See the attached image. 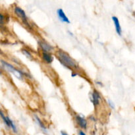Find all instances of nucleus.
I'll use <instances>...</instances> for the list:
<instances>
[{
    "mask_svg": "<svg viewBox=\"0 0 135 135\" xmlns=\"http://www.w3.org/2000/svg\"><path fill=\"white\" fill-rule=\"evenodd\" d=\"M57 53L59 60L61 62L62 64L64 65L65 67H69V68L76 69H79V67L76 65V63L74 61L73 59L68 54H67L65 52L62 51H58Z\"/></svg>",
    "mask_w": 135,
    "mask_h": 135,
    "instance_id": "1",
    "label": "nucleus"
},
{
    "mask_svg": "<svg viewBox=\"0 0 135 135\" xmlns=\"http://www.w3.org/2000/svg\"><path fill=\"white\" fill-rule=\"evenodd\" d=\"M1 63H2V65L3 66L4 68H5L7 71H9V72H11V73H13L15 74V76H17V77H18V78L22 77V76L23 74H22V73L21 72V71L16 69L15 68L13 65H11V64H9V63H7V62H5V61H4L1 60Z\"/></svg>",
    "mask_w": 135,
    "mask_h": 135,
    "instance_id": "2",
    "label": "nucleus"
},
{
    "mask_svg": "<svg viewBox=\"0 0 135 135\" xmlns=\"http://www.w3.org/2000/svg\"><path fill=\"white\" fill-rule=\"evenodd\" d=\"M57 14L58 17L59 18V19H60L62 22H66V23H70L69 19L67 18V17L66 16L65 13H64L63 9H58L57 10Z\"/></svg>",
    "mask_w": 135,
    "mask_h": 135,
    "instance_id": "3",
    "label": "nucleus"
},
{
    "mask_svg": "<svg viewBox=\"0 0 135 135\" xmlns=\"http://www.w3.org/2000/svg\"><path fill=\"white\" fill-rule=\"evenodd\" d=\"M15 13L18 15V17L22 18L24 22H26V21L27 22V17H26V13L21 8L18 7H16L15 8Z\"/></svg>",
    "mask_w": 135,
    "mask_h": 135,
    "instance_id": "4",
    "label": "nucleus"
},
{
    "mask_svg": "<svg viewBox=\"0 0 135 135\" xmlns=\"http://www.w3.org/2000/svg\"><path fill=\"white\" fill-rule=\"evenodd\" d=\"M112 19H113V23H114L115 28V30L117 32V34L119 36H121V33H122V30H121V25H120L119 21L118 18L116 17H112Z\"/></svg>",
    "mask_w": 135,
    "mask_h": 135,
    "instance_id": "5",
    "label": "nucleus"
},
{
    "mask_svg": "<svg viewBox=\"0 0 135 135\" xmlns=\"http://www.w3.org/2000/svg\"><path fill=\"white\" fill-rule=\"evenodd\" d=\"M92 102H93L94 106H97L100 104V95L98 91L94 90L92 94Z\"/></svg>",
    "mask_w": 135,
    "mask_h": 135,
    "instance_id": "6",
    "label": "nucleus"
},
{
    "mask_svg": "<svg viewBox=\"0 0 135 135\" xmlns=\"http://www.w3.org/2000/svg\"><path fill=\"white\" fill-rule=\"evenodd\" d=\"M76 120L77 123L79 124V126L83 129H86L87 127V122L86 119H84L83 117H80V115H76Z\"/></svg>",
    "mask_w": 135,
    "mask_h": 135,
    "instance_id": "7",
    "label": "nucleus"
},
{
    "mask_svg": "<svg viewBox=\"0 0 135 135\" xmlns=\"http://www.w3.org/2000/svg\"><path fill=\"white\" fill-rule=\"evenodd\" d=\"M39 44L40 47L42 48V50H44V52H50L51 50H52L53 47L50 46V44H48L46 43V42H39Z\"/></svg>",
    "mask_w": 135,
    "mask_h": 135,
    "instance_id": "8",
    "label": "nucleus"
},
{
    "mask_svg": "<svg viewBox=\"0 0 135 135\" xmlns=\"http://www.w3.org/2000/svg\"><path fill=\"white\" fill-rule=\"evenodd\" d=\"M43 59L47 63H51L53 60H54V57L50 55V54L46 52L43 53Z\"/></svg>",
    "mask_w": 135,
    "mask_h": 135,
    "instance_id": "9",
    "label": "nucleus"
},
{
    "mask_svg": "<svg viewBox=\"0 0 135 135\" xmlns=\"http://www.w3.org/2000/svg\"><path fill=\"white\" fill-rule=\"evenodd\" d=\"M7 118L8 121H9V127H11L12 129H13V131H14V133H17V127H16V126H15V124L13 123V121H12V120L11 119L9 118V117H7Z\"/></svg>",
    "mask_w": 135,
    "mask_h": 135,
    "instance_id": "10",
    "label": "nucleus"
},
{
    "mask_svg": "<svg viewBox=\"0 0 135 135\" xmlns=\"http://www.w3.org/2000/svg\"><path fill=\"white\" fill-rule=\"evenodd\" d=\"M35 119H36V122L38 123V125L40 126V127L42 128V129H44V130H46V127H45V125H44L43 123H42V121H41L40 119V118L38 117H37V116L35 115Z\"/></svg>",
    "mask_w": 135,
    "mask_h": 135,
    "instance_id": "11",
    "label": "nucleus"
},
{
    "mask_svg": "<svg viewBox=\"0 0 135 135\" xmlns=\"http://www.w3.org/2000/svg\"><path fill=\"white\" fill-rule=\"evenodd\" d=\"M22 53H23V54H25V55H26V57H27L30 58L32 57V55H31V54H30V53H29L28 51H27V50H22Z\"/></svg>",
    "mask_w": 135,
    "mask_h": 135,
    "instance_id": "12",
    "label": "nucleus"
},
{
    "mask_svg": "<svg viewBox=\"0 0 135 135\" xmlns=\"http://www.w3.org/2000/svg\"><path fill=\"white\" fill-rule=\"evenodd\" d=\"M0 23L1 25L3 23V16L2 15H0Z\"/></svg>",
    "mask_w": 135,
    "mask_h": 135,
    "instance_id": "13",
    "label": "nucleus"
},
{
    "mask_svg": "<svg viewBox=\"0 0 135 135\" xmlns=\"http://www.w3.org/2000/svg\"><path fill=\"white\" fill-rule=\"evenodd\" d=\"M108 103H109V105H110V107H112V108H114V104H113L110 100H108Z\"/></svg>",
    "mask_w": 135,
    "mask_h": 135,
    "instance_id": "14",
    "label": "nucleus"
},
{
    "mask_svg": "<svg viewBox=\"0 0 135 135\" xmlns=\"http://www.w3.org/2000/svg\"><path fill=\"white\" fill-rule=\"evenodd\" d=\"M79 135H86V134L84 132H83L80 131L79 132Z\"/></svg>",
    "mask_w": 135,
    "mask_h": 135,
    "instance_id": "15",
    "label": "nucleus"
},
{
    "mask_svg": "<svg viewBox=\"0 0 135 135\" xmlns=\"http://www.w3.org/2000/svg\"><path fill=\"white\" fill-rule=\"evenodd\" d=\"M61 135H69V134H67V133H66L65 132H64V131L61 132Z\"/></svg>",
    "mask_w": 135,
    "mask_h": 135,
    "instance_id": "16",
    "label": "nucleus"
},
{
    "mask_svg": "<svg viewBox=\"0 0 135 135\" xmlns=\"http://www.w3.org/2000/svg\"><path fill=\"white\" fill-rule=\"evenodd\" d=\"M96 83H97V84H98L99 85H102V83H100V82H96Z\"/></svg>",
    "mask_w": 135,
    "mask_h": 135,
    "instance_id": "17",
    "label": "nucleus"
}]
</instances>
